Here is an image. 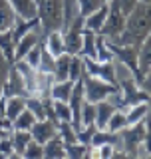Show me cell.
<instances>
[{
	"label": "cell",
	"mask_w": 151,
	"mask_h": 159,
	"mask_svg": "<svg viewBox=\"0 0 151 159\" xmlns=\"http://www.w3.org/2000/svg\"><path fill=\"white\" fill-rule=\"evenodd\" d=\"M103 143L117 145V143H121V135L115 131H109V129H95L92 137V145H103Z\"/></svg>",
	"instance_id": "cell-27"
},
{
	"label": "cell",
	"mask_w": 151,
	"mask_h": 159,
	"mask_svg": "<svg viewBox=\"0 0 151 159\" xmlns=\"http://www.w3.org/2000/svg\"><path fill=\"white\" fill-rule=\"evenodd\" d=\"M115 109L117 107L109 99H102V102L95 103V125H98V129H105V125H108L109 117H112V113Z\"/></svg>",
	"instance_id": "cell-15"
},
{
	"label": "cell",
	"mask_w": 151,
	"mask_h": 159,
	"mask_svg": "<svg viewBox=\"0 0 151 159\" xmlns=\"http://www.w3.org/2000/svg\"><path fill=\"white\" fill-rule=\"evenodd\" d=\"M44 48L48 50L52 56H60V54L66 52V46H64V34L62 30H54L48 36H44Z\"/></svg>",
	"instance_id": "cell-16"
},
{
	"label": "cell",
	"mask_w": 151,
	"mask_h": 159,
	"mask_svg": "<svg viewBox=\"0 0 151 159\" xmlns=\"http://www.w3.org/2000/svg\"><path fill=\"white\" fill-rule=\"evenodd\" d=\"M26 107L36 116V119H46V109H44V102L40 96H28L26 98Z\"/></svg>",
	"instance_id": "cell-32"
},
{
	"label": "cell",
	"mask_w": 151,
	"mask_h": 159,
	"mask_svg": "<svg viewBox=\"0 0 151 159\" xmlns=\"http://www.w3.org/2000/svg\"><path fill=\"white\" fill-rule=\"evenodd\" d=\"M34 123H36V116L26 107V109H22V113L12 121V125H14V129H28L30 131Z\"/></svg>",
	"instance_id": "cell-30"
},
{
	"label": "cell",
	"mask_w": 151,
	"mask_h": 159,
	"mask_svg": "<svg viewBox=\"0 0 151 159\" xmlns=\"http://www.w3.org/2000/svg\"><path fill=\"white\" fill-rule=\"evenodd\" d=\"M38 10V20L42 28V38L54 30H62L64 22V0H34Z\"/></svg>",
	"instance_id": "cell-2"
},
{
	"label": "cell",
	"mask_w": 151,
	"mask_h": 159,
	"mask_svg": "<svg viewBox=\"0 0 151 159\" xmlns=\"http://www.w3.org/2000/svg\"><path fill=\"white\" fill-rule=\"evenodd\" d=\"M14 48H16V42L12 40V30H4L0 32V52L4 54V58L8 60L10 64H14Z\"/></svg>",
	"instance_id": "cell-25"
},
{
	"label": "cell",
	"mask_w": 151,
	"mask_h": 159,
	"mask_svg": "<svg viewBox=\"0 0 151 159\" xmlns=\"http://www.w3.org/2000/svg\"><path fill=\"white\" fill-rule=\"evenodd\" d=\"M16 18H18V14H16V10L12 8V4H10L8 0H0V32L12 30Z\"/></svg>",
	"instance_id": "cell-19"
},
{
	"label": "cell",
	"mask_w": 151,
	"mask_h": 159,
	"mask_svg": "<svg viewBox=\"0 0 151 159\" xmlns=\"http://www.w3.org/2000/svg\"><path fill=\"white\" fill-rule=\"evenodd\" d=\"M2 96L4 98H12V96H22V98H28V89H26V84L22 80V74L16 70L14 64H10L8 68V78L4 82V88H2Z\"/></svg>",
	"instance_id": "cell-10"
},
{
	"label": "cell",
	"mask_w": 151,
	"mask_h": 159,
	"mask_svg": "<svg viewBox=\"0 0 151 159\" xmlns=\"http://www.w3.org/2000/svg\"><path fill=\"white\" fill-rule=\"evenodd\" d=\"M123 111H125V116H127V123H129V125H133V123H139V121H143V119L147 117L149 106L143 102V103H135V106L125 107Z\"/></svg>",
	"instance_id": "cell-24"
},
{
	"label": "cell",
	"mask_w": 151,
	"mask_h": 159,
	"mask_svg": "<svg viewBox=\"0 0 151 159\" xmlns=\"http://www.w3.org/2000/svg\"><path fill=\"white\" fill-rule=\"evenodd\" d=\"M139 2H145V4H151V0H139Z\"/></svg>",
	"instance_id": "cell-46"
},
{
	"label": "cell",
	"mask_w": 151,
	"mask_h": 159,
	"mask_svg": "<svg viewBox=\"0 0 151 159\" xmlns=\"http://www.w3.org/2000/svg\"><path fill=\"white\" fill-rule=\"evenodd\" d=\"M54 113H56L58 121H72V107L68 102L54 99Z\"/></svg>",
	"instance_id": "cell-36"
},
{
	"label": "cell",
	"mask_w": 151,
	"mask_h": 159,
	"mask_svg": "<svg viewBox=\"0 0 151 159\" xmlns=\"http://www.w3.org/2000/svg\"><path fill=\"white\" fill-rule=\"evenodd\" d=\"M95 36H98L95 32L84 28V40H82V50H80V56L92 58V60L98 58V52H95Z\"/></svg>",
	"instance_id": "cell-26"
},
{
	"label": "cell",
	"mask_w": 151,
	"mask_h": 159,
	"mask_svg": "<svg viewBox=\"0 0 151 159\" xmlns=\"http://www.w3.org/2000/svg\"><path fill=\"white\" fill-rule=\"evenodd\" d=\"M42 28H34V30H30V32L26 34V36H22L16 42V48H14V58L16 60H20V58H24L28 54V50L30 48H34L38 42H42Z\"/></svg>",
	"instance_id": "cell-13"
},
{
	"label": "cell",
	"mask_w": 151,
	"mask_h": 159,
	"mask_svg": "<svg viewBox=\"0 0 151 159\" xmlns=\"http://www.w3.org/2000/svg\"><path fill=\"white\" fill-rule=\"evenodd\" d=\"M84 80V96H85V102H92V103H98L102 99H108L112 93L119 92V84H109L102 78H94V76H88L84 74L82 76Z\"/></svg>",
	"instance_id": "cell-3"
},
{
	"label": "cell",
	"mask_w": 151,
	"mask_h": 159,
	"mask_svg": "<svg viewBox=\"0 0 151 159\" xmlns=\"http://www.w3.org/2000/svg\"><path fill=\"white\" fill-rule=\"evenodd\" d=\"M149 32H151V4L137 2V6L127 16L123 32L119 36L108 38V40L109 42H115V44H127V46L139 48L143 44V40L147 38Z\"/></svg>",
	"instance_id": "cell-1"
},
{
	"label": "cell",
	"mask_w": 151,
	"mask_h": 159,
	"mask_svg": "<svg viewBox=\"0 0 151 159\" xmlns=\"http://www.w3.org/2000/svg\"><path fill=\"white\" fill-rule=\"evenodd\" d=\"M141 155H151V116L147 113L145 117V137H143V145H141Z\"/></svg>",
	"instance_id": "cell-41"
},
{
	"label": "cell",
	"mask_w": 151,
	"mask_h": 159,
	"mask_svg": "<svg viewBox=\"0 0 151 159\" xmlns=\"http://www.w3.org/2000/svg\"><path fill=\"white\" fill-rule=\"evenodd\" d=\"M141 88L151 96V68L147 70V72H145V78H143V82H141Z\"/></svg>",
	"instance_id": "cell-44"
},
{
	"label": "cell",
	"mask_w": 151,
	"mask_h": 159,
	"mask_svg": "<svg viewBox=\"0 0 151 159\" xmlns=\"http://www.w3.org/2000/svg\"><path fill=\"white\" fill-rule=\"evenodd\" d=\"M42 48H44V40H42V42H38L34 48H30L28 54L24 56V60H26L32 68H36V70H38V64H40V56H42ZM20 60H22V58H20Z\"/></svg>",
	"instance_id": "cell-40"
},
{
	"label": "cell",
	"mask_w": 151,
	"mask_h": 159,
	"mask_svg": "<svg viewBox=\"0 0 151 159\" xmlns=\"http://www.w3.org/2000/svg\"><path fill=\"white\" fill-rule=\"evenodd\" d=\"M119 135H121V145H123L125 155H129V157L139 155L141 145H143V137H145V119L139 123L123 127L119 131Z\"/></svg>",
	"instance_id": "cell-5"
},
{
	"label": "cell",
	"mask_w": 151,
	"mask_h": 159,
	"mask_svg": "<svg viewBox=\"0 0 151 159\" xmlns=\"http://www.w3.org/2000/svg\"><path fill=\"white\" fill-rule=\"evenodd\" d=\"M108 6H109V10H108V16H105V22H103L102 30H99V34L105 36V38H115L123 32L127 16L121 12V8H119L113 0H109Z\"/></svg>",
	"instance_id": "cell-6"
},
{
	"label": "cell",
	"mask_w": 151,
	"mask_h": 159,
	"mask_svg": "<svg viewBox=\"0 0 151 159\" xmlns=\"http://www.w3.org/2000/svg\"><path fill=\"white\" fill-rule=\"evenodd\" d=\"M108 10H109V6L103 4L102 8H98L95 12L89 14V16H85L84 18V28H88V30H92V32L99 34V30H102L103 22H105V16H108Z\"/></svg>",
	"instance_id": "cell-18"
},
{
	"label": "cell",
	"mask_w": 151,
	"mask_h": 159,
	"mask_svg": "<svg viewBox=\"0 0 151 159\" xmlns=\"http://www.w3.org/2000/svg\"><path fill=\"white\" fill-rule=\"evenodd\" d=\"M103 4H108L105 0H78V12L80 16H89L92 12H95L98 8H102Z\"/></svg>",
	"instance_id": "cell-33"
},
{
	"label": "cell",
	"mask_w": 151,
	"mask_h": 159,
	"mask_svg": "<svg viewBox=\"0 0 151 159\" xmlns=\"http://www.w3.org/2000/svg\"><path fill=\"white\" fill-rule=\"evenodd\" d=\"M70 60L72 56L70 54H60L56 58V70H54V82H64V80H70Z\"/></svg>",
	"instance_id": "cell-23"
},
{
	"label": "cell",
	"mask_w": 151,
	"mask_h": 159,
	"mask_svg": "<svg viewBox=\"0 0 151 159\" xmlns=\"http://www.w3.org/2000/svg\"><path fill=\"white\" fill-rule=\"evenodd\" d=\"M95 123V103L84 102L82 111H80V127L82 125H92Z\"/></svg>",
	"instance_id": "cell-35"
},
{
	"label": "cell",
	"mask_w": 151,
	"mask_h": 159,
	"mask_svg": "<svg viewBox=\"0 0 151 159\" xmlns=\"http://www.w3.org/2000/svg\"><path fill=\"white\" fill-rule=\"evenodd\" d=\"M44 157L46 159H64L66 157V143L60 135H54L44 143Z\"/></svg>",
	"instance_id": "cell-14"
},
{
	"label": "cell",
	"mask_w": 151,
	"mask_h": 159,
	"mask_svg": "<svg viewBox=\"0 0 151 159\" xmlns=\"http://www.w3.org/2000/svg\"><path fill=\"white\" fill-rule=\"evenodd\" d=\"M95 129H98V125L95 123H92V125H82L76 129V137H78L80 143H85V145H89L92 143V137L95 133Z\"/></svg>",
	"instance_id": "cell-39"
},
{
	"label": "cell",
	"mask_w": 151,
	"mask_h": 159,
	"mask_svg": "<svg viewBox=\"0 0 151 159\" xmlns=\"http://www.w3.org/2000/svg\"><path fill=\"white\" fill-rule=\"evenodd\" d=\"M22 109H26V98L22 96H12V98H6V117L8 119H16Z\"/></svg>",
	"instance_id": "cell-28"
},
{
	"label": "cell",
	"mask_w": 151,
	"mask_h": 159,
	"mask_svg": "<svg viewBox=\"0 0 151 159\" xmlns=\"http://www.w3.org/2000/svg\"><path fill=\"white\" fill-rule=\"evenodd\" d=\"M119 92H121V106H119V109H125L129 106L143 103V102L147 103L151 99V96L135 82V80H121V82H119Z\"/></svg>",
	"instance_id": "cell-7"
},
{
	"label": "cell",
	"mask_w": 151,
	"mask_h": 159,
	"mask_svg": "<svg viewBox=\"0 0 151 159\" xmlns=\"http://www.w3.org/2000/svg\"><path fill=\"white\" fill-rule=\"evenodd\" d=\"M64 46H66V54L76 56L82 50V40H84V16H76L72 24L64 30Z\"/></svg>",
	"instance_id": "cell-8"
},
{
	"label": "cell",
	"mask_w": 151,
	"mask_h": 159,
	"mask_svg": "<svg viewBox=\"0 0 151 159\" xmlns=\"http://www.w3.org/2000/svg\"><path fill=\"white\" fill-rule=\"evenodd\" d=\"M105 2H108V0H105Z\"/></svg>",
	"instance_id": "cell-47"
},
{
	"label": "cell",
	"mask_w": 151,
	"mask_h": 159,
	"mask_svg": "<svg viewBox=\"0 0 151 159\" xmlns=\"http://www.w3.org/2000/svg\"><path fill=\"white\" fill-rule=\"evenodd\" d=\"M20 18H38V10L34 0H8Z\"/></svg>",
	"instance_id": "cell-21"
},
{
	"label": "cell",
	"mask_w": 151,
	"mask_h": 159,
	"mask_svg": "<svg viewBox=\"0 0 151 159\" xmlns=\"http://www.w3.org/2000/svg\"><path fill=\"white\" fill-rule=\"evenodd\" d=\"M32 139V133L28 129H12L10 131V141H12V147H14V155L16 157H22L24 149L30 143Z\"/></svg>",
	"instance_id": "cell-17"
},
{
	"label": "cell",
	"mask_w": 151,
	"mask_h": 159,
	"mask_svg": "<svg viewBox=\"0 0 151 159\" xmlns=\"http://www.w3.org/2000/svg\"><path fill=\"white\" fill-rule=\"evenodd\" d=\"M127 125H129V123H127V116H125V111H123V109H115V111L112 113V117H109V121H108V125H105V129L119 133L123 127H127Z\"/></svg>",
	"instance_id": "cell-29"
},
{
	"label": "cell",
	"mask_w": 151,
	"mask_h": 159,
	"mask_svg": "<svg viewBox=\"0 0 151 159\" xmlns=\"http://www.w3.org/2000/svg\"><path fill=\"white\" fill-rule=\"evenodd\" d=\"M99 153H102V159H109V157H113V153H115V145H112V143H103V145H99Z\"/></svg>",
	"instance_id": "cell-43"
},
{
	"label": "cell",
	"mask_w": 151,
	"mask_h": 159,
	"mask_svg": "<svg viewBox=\"0 0 151 159\" xmlns=\"http://www.w3.org/2000/svg\"><path fill=\"white\" fill-rule=\"evenodd\" d=\"M108 2H109V0H108ZM113 2L117 4L119 8H121V12L125 14V16H129V14H131V10L137 6L139 0H113Z\"/></svg>",
	"instance_id": "cell-42"
},
{
	"label": "cell",
	"mask_w": 151,
	"mask_h": 159,
	"mask_svg": "<svg viewBox=\"0 0 151 159\" xmlns=\"http://www.w3.org/2000/svg\"><path fill=\"white\" fill-rule=\"evenodd\" d=\"M105 40H108V38H105ZM108 46L113 52V60H117L119 64H123V66L133 74V80L141 86V82H143L145 76L139 72V66H137V50L139 48L127 46V44H115V42H109V40H108Z\"/></svg>",
	"instance_id": "cell-4"
},
{
	"label": "cell",
	"mask_w": 151,
	"mask_h": 159,
	"mask_svg": "<svg viewBox=\"0 0 151 159\" xmlns=\"http://www.w3.org/2000/svg\"><path fill=\"white\" fill-rule=\"evenodd\" d=\"M72 88H74V82H72V80L54 82V84H52V89H50V96H52V99H60V102H70V96H72Z\"/></svg>",
	"instance_id": "cell-22"
},
{
	"label": "cell",
	"mask_w": 151,
	"mask_h": 159,
	"mask_svg": "<svg viewBox=\"0 0 151 159\" xmlns=\"http://www.w3.org/2000/svg\"><path fill=\"white\" fill-rule=\"evenodd\" d=\"M137 66H139V72H141L143 76L151 68V32L147 34V38L143 40V44L137 50Z\"/></svg>",
	"instance_id": "cell-20"
},
{
	"label": "cell",
	"mask_w": 151,
	"mask_h": 159,
	"mask_svg": "<svg viewBox=\"0 0 151 159\" xmlns=\"http://www.w3.org/2000/svg\"><path fill=\"white\" fill-rule=\"evenodd\" d=\"M60 123V121H58ZM58 123L52 121V119H36V123L32 125L30 133H32V139H36L38 143H46L48 139H52L54 135H58Z\"/></svg>",
	"instance_id": "cell-11"
},
{
	"label": "cell",
	"mask_w": 151,
	"mask_h": 159,
	"mask_svg": "<svg viewBox=\"0 0 151 159\" xmlns=\"http://www.w3.org/2000/svg\"><path fill=\"white\" fill-rule=\"evenodd\" d=\"M88 147L89 145L80 143V141L70 143V145H66V157H70V159H82V157L88 155Z\"/></svg>",
	"instance_id": "cell-38"
},
{
	"label": "cell",
	"mask_w": 151,
	"mask_h": 159,
	"mask_svg": "<svg viewBox=\"0 0 151 159\" xmlns=\"http://www.w3.org/2000/svg\"><path fill=\"white\" fill-rule=\"evenodd\" d=\"M147 106H149V116H151V99L147 102Z\"/></svg>",
	"instance_id": "cell-45"
},
{
	"label": "cell",
	"mask_w": 151,
	"mask_h": 159,
	"mask_svg": "<svg viewBox=\"0 0 151 159\" xmlns=\"http://www.w3.org/2000/svg\"><path fill=\"white\" fill-rule=\"evenodd\" d=\"M54 70H56V56H52L46 48H42V56H40L38 72H42V74H54Z\"/></svg>",
	"instance_id": "cell-31"
},
{
	"label": "cell",
	"mask_w": 151,
	"mask_h": 159,
	"mask_svg": "<svg viewBox=\"0 0 151 159\" xmlns=\"http://www.w3.org/2000/svg\"><path fill=\"white\" fill-rule=\"evenodd\" d=\"M22 157H26V159H42L44 157V145L38 143L36 139H30V143L26 145V149H24Z\"/></svg>",
	"instance_id": "cell-37"
},
{
	"label": "cell",
	"mask_w": 151,
	"mask_h": 159,
	"mask_svg": "<svg viewBox=\"0 0 151 159\" xmlns=\"http://www.w3.org/2000/svg\"><path fill=\"white\" fill-rule=\"evenodd\" d=\"M14 66H16V70L22 74V80H24V84H26L28 93L30 96H36V92H38V70L32 68L24 58L22 60H14Z\"/></svg>",
	"instance_id": "cell-12"
},
{
	"label": "cell",
	"mask_w": 151,
	"mask_h": 159,
	"mask_svg": "<svg viewBox=\"0 0 151 159\" xmlns=\"http://www.w3.org/2000/svg\"><path fill=\"white\" fill-rule=\"evenodd\" d=\"M85 72V66H84V60L80 54H76V56H72V60H70V80L72 82H76V80H80L84 76Z\"/></svg>",
	"instance_id": "cell-34"
},
{
	"label": "cell",
	"mask_w": 151,
	"mask_h": 159,
	"mask_svg": "<svg viewBox=\"0 0 151 159\" xmlns=\"http://www.w3.org/2000/svg\"><path fill=\"white\" fill-rule=\"evenodd\" d=\"M84 60V66H85V72L88 76H94V78H102L109 84H115L117 86V76H115V60H109V62H98V60H92V58H85Z\"/></svg>",
	"instance_id": "cell-9"
}]
</instances>
